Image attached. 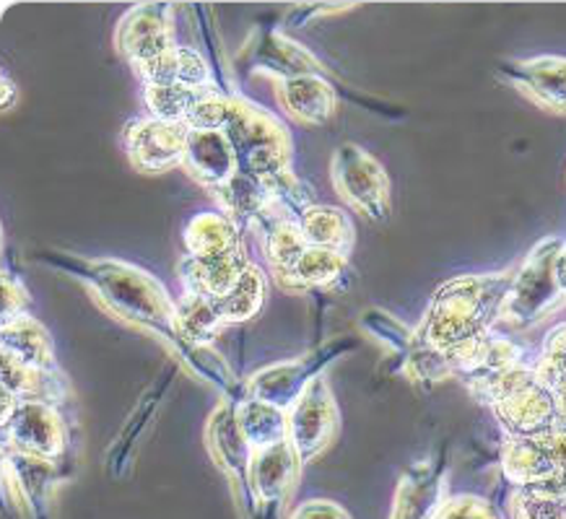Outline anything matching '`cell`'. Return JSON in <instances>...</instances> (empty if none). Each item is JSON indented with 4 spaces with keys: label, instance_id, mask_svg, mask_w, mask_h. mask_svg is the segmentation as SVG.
Listing matches in <instances>:
<instances>
[{
    "label": "cell",
    "instance_id": "obj_1",
    "mask_svg": "<svg viewBox=\"0 0 566 519\" xmlns=\"http://www.w3.org/2000/svg\"><path fill=\"white\" fill-rule=\"evenodd\" d=\"M36 260L81 280L112 317L159 340L177 363H188L196 343H188L180 336L175 315L177 301L151 273L115 257H78L61 250L36 252Z\"/></svg>",
    "mask_w": 566,
    "mask_h": 519
},
{
    "label": "cell",
    "instance_id": "obj_2",
    "mask_svg": "<svg viewBox=\"0 0 566 519\" xmlns=\"http://www.w3.org/2000/svg\"><path fill=\"white\" fill-rule=\"evenodd\" d=\"M512 280L515 271L447 280L431 296L427 317L416 328V336L439 353H450L468 340L491 332L502 320Z\"/></svg>",
    "mask_w": 566,
    "mask_h": 519
},
{
    "label": "cell",
    "instance_id": "obj_3",
    "mask_svg": "<svg viewBox=\"0 0 566 519\" xmlns=\"http://www.w3.org/2000/svg\"><path fill=\"white\" fill-rule=\"evenodd\" d=\"M471 395L491 407L504 439H533L558 428L554 392L538 380L535 369L517 363L504 372L465 382Z\"/></svg>",
    "mask_w": 566,
    "mask_h": 519
},
{
    "label": "cell",
    "instance_id": "obj_4",
    "mask_svg": "<svg viewBox=\"0 0 566 519\" xmlns=\"http://www.w3.org/2000/svg\"><path fill=\"white\" fill-rule=\"evenodd\" d=\"M221 133L234 151L237 172L268 180L292 169L294 148L289 130L273 113L242 94H232V113Z\"/></svg>",
    "mask_w": 566,
    "mask_h": 519
},
{
    "label": "cell",
    "instance_id": "obj_5",
    "mask_svg": "<svg viewBox=\"0 0 566 519\" xmlns=\"http://www.w3.org/2000/svg\"><path fill=\"white\" fill-rule=\"evenodd\" d=\"M69 413L42 400L3 403V449L57 465L69 455Z\"/></svg>",
    "mask_w": 566,
    "mask_h": 519
},
{
    "label": "cell",
    "instance_id": "obj_6",
    "mask_svg": "<svg viewBox=\"0 0 566 519\" xmlns=\"http://www.w3.org/2000/svg\"><path fill=\"white\" fill-rule=\"evenodd\" d=\"M331 180L338 198L371 224H382L390 216V177L361 146L344 144L335 148Z\"/></svg>",
    "mask_w": 566,
    "mask_h": 519
},
{
    "label": "cell",
    "instance_id": "obj_7",
    "mask_svg": "<svg viewBox=\"0 0 566 519\" xmlns=\"http://www.w3.org/2000/svg\"><path fill=\"white\" fill-rule=\"evenodd\" d=\"M564 240H558V236L538 242L525 263L515 271V280H512L510 296H506L502 309L504 322L531 328L564 299L554 276V260Z\"/></svg>",
    "mask_w": 566,
    "mask_h": 519
},
{
    "label": "cell",
    "instance_id": "obj_8",
    "mask_svg": "<svg viewBox=\"0 0 566 519\" xmlns=\"http://www.w3.org/2000/svg\"><path fill=\"white\" fill-rule=\"evenodd\" d=\"M354 346V340H333V343L319 346L317 351H310L302 359H292V361H279L271 363V367L260 369L244 382V390H248L250 398L265 400V403L279 405L281 411H289L304 390L310 388L317 377H323V372L331 363L344 356L348 348Z\"/></svg>",
    "mask_w": 566,
    "mask_h": 519
},
{
    "label": "cell",
    "instance_id": "obj_9",
    "mask_svg": "<svg viewBox=\"0 0 566 519\" xmlns=\"http://www.w3.org/2000/svg\"><path fill=\"white\" fill-rule=\"evenodd\" d=\"M175 47V6L169 3L133 6L115 29V50L133 73Z\"/></svg>",
    "mask_w": 566,
    "mask_h": 519
},
{
    "label": "cell",
    "instance_id": "obj_10",
    "mask_svg": "<svg viewBox=\"0 0 566 519\" xmlns=\"http://www.w3.org/2000/svg\"><path fill=\"white\" fill-rule=\"evenodd\" d=\"M289 442L300 455L302 465H310L312 459L325 455L338 436L340 413L335 403L331 384L325 377H317L300 400L289 407Z\"/></svg>",
    "mask_w": 566,
    "mask_h": 519
},
{
    "label": "cell",
    "instance_id": "obj_11",
    "mask_svg": "<svg viewBox=\"0 0 566 519\" xmlns=\"http://www.w3.org/2000/svg\"><path fill=\"white\" fill-rule=\"evenodd\" d=\"M240 65H244L250 73H268L275 81L300 78V76H319L323 73V63L296 44L283 36L279 29L258 27L255 32L248 36L244 47L237 55Z\"/></svg>",
    "mask_w": 566,
    "mask_h": 519
},
{
    "label": "cell",
    "instance_id": "obj_12",
    "mask_svg": "<svg viewBox=\"0 0 566 519\" xmlns=\"http://www.w3.org/2000/svg\"><path fill=\"white\" fill-rule=\"evenodd\" d=\"M190 130L177 123H161L154 117L133 120L125 128V153L130 167L144 174H164L182 167Z\"/></svg>",
    "mask_w": 566,
    "mask_h": 519
},
{
    "label": "cell",
    "instance_id": "obj_13",
    "mask_svg": "<svg viewBox=\"0 0 566 519\" xmlns=\"http://www.w3.org/2000/svg\"><path fill=\"white\" fill-rule=\"evenodd\" d=\"M496 73L535 107L566 115V57L541 55L531 61H504Z\"/></svg>",
    "mask_w": 566,
    "mask_h": 519
},
{
    "label": "cell",
    "instance_id": "obj_14",
    "mask_svg": "<svg viewBox=\"0 0 566 519\" xmlns=\"http://www.w3.org/2000/svg\"><path fill=\"white\" fill-rule=\"evenodd\" d=\"M206 442L211 449L213 463L221 467L227 476H232L237 486L250 491V463H252V447L242 436L240 421H237V403L232 400H221L213 407L206 421Z\"/></svg>",
    "mask_w": 566,
    "mask_h": 519
},
{
    "label": "cell",
    "instance_id": "obj_15",
    "mask_svg": "<svg viewBox=\"0 0 566 519\" xmlns=\"http://www.w3.org/2000/svg\"><path fill=\"white\" fill-rule=\"evenodd\" d=\"M273 88L283 115L304 128H323L338 115V92L323 73L275 81Z\"/></svg>",
    "mask_w": 566,
    "mask_h": 519
},
{
    "label": "cell",
    "instance_id": "obj_16",
    "mask_svg": "<svg viewBox=\"0 0 566 519\" xmlns=\"http://www.w3.org/2000/svg\"><path fill=\"white\" fill-rule=\"evenodd\" d=\"M444 463L439 457H427L413 463L400 478L395 491L390 519H434L439 507L447 501Z\"/></svg>",
    "mask_w": 566,
    "mask_h": 519
},
{
    "label": "cell",
    "instance_id": "obj_17",
    "mask_svg": "<svg viewBox=\"0 0 566 519\" xmlns=\"http://www.w3.org/2000/svg\"><path fill=\"white\" fill-rule=\"evenodd\" d=\"M302 459L292 447V442H279L273 447L252 452L250 463V491L252 499H258L265 507L283 504L294 494L300 484Z\"/></svg>",
    "mask_w": 566,
    "mask_h": 519
},
{
    "label": "cell",
    "instance_id": "obj_18",
    "mask_svg": "<svg viewBox=\"0 0 566 519\" xmlns=\"http://www.w3.org/2000/svg\"><path fill=\"white\" fill-rule=\"evenodd\" d=\"M444 356L452 367V377H460L463 382L483 380V377L499 374L504 372V369L525 363L523 348H520L515 340L499 336L494 330L468 340V343Z\"/></svg>",
    "mask_w": 566,
    "mask_h": 519
},
{
    "label": "cell",
    "instance_id": "obj_19",
    "mask_svg": "<svg viewBox=\"0 0 566 519\" xmlns=\"http://www.w3.org/2000/svg\"><path fill=\"white\" fill-rule=\"evenodd\" d=\"M252 265L248 250L232 252L221 257H192L185 255L177 263V278H180L185 294L208 296V299H223L234 286L240 284Z\"/></svg>",
    "mask_w": 566,
    "mask_h": 519
},
{
    "label": "cell",
    "instance_id": "obj_20",
    "mask_svg": "<svg viewBox=\"0 0 566 519\" xmlns=\"http://www.w3.org/2000/svg\"><path fill=\"white\" fill-rule=\"evenodd\" d=\"M0 388H3V403H19V400H42V403L69 407L71 384L61 369H29L13 359H0Z\"/></svg>",
    "mask_w": 566,
    "mask_h": 519
},
{
    "label": "cell",
    "instance_id": "obj_21",
    "mask_svg": "<svg viewBox=\"0 0 566 519\" xmlns=\"http://www.w3.org/2000/svg\"><path fill=\"white\" fill-rule=\"evenodd\" d=\"M502 470L515 486L546 484L558 476V452L554 432L533 439H504Z\"/></svg>",
    "mask_w": 566,
    "mask_h": 519
},
{
    "label": "cell",
    "instance_id": "obj_22",
    "mask_svg": "<svg viewBox=\"0 0 566 519\" xmlns=\"http://www.w3.org/2000/svg\"><path fill=\"white\" fill-rule=\"evenodd\" d=\"M182 169L208 192H213L216 188H221L223 182L232 180L237 174V159L227 136L219 130H190Z\"/></svg>",
    "mask_w": 566,
    "mask_h": 519
},
{
    "label": "cell",
    "instance_id": "obj_23",
    "mask_svg": "<svg viewBox=\"0 0 566 519\" xmlns=\"http://www.w3.org/2000/svg\"><path fill=\"white\" fill-rule=\"evenodd\" d=\"M348 257L340 252L323 250V247H307L304 255L296 260L292 271L283 276L279 288L289 294H307V292H333L340 286V280L348 276Z\"/></svg>",
    "mask_w": 566,
    "mask_h": 519
},
{
    "label": "cell",
    "instance_id": "obj_24",
    "mask_svg": "<svg viewBox=\"0 0 566 519\" xmlns=\"http://www.w3.org/2000/svg\"><path fill=\"white\" fill-rule=\"evenodd\" d=\"M0 351L29 369H55V348L44 325L32 315L0 325Z\"/></svg>",
    "mask_w": 566,
    "mask_h": 519
},
{
    "label": "cell",
    "instance_id": "obj_25",
    "mask_svg": "<svg viewBox=\"0 0 566 519\" xmlns=\"http://www.w3.org/2000/svg\"><path fill=\"white\" fill-rule=\"evenodd\" d=\"M211 195L219 203L223 216L232 219L242 232L244 229H255L258 221L273 208V198L265 180L242 172H237L232 180L216 188Z\"/></svg>",
    "mask_w": 566,
    "mask_h": 519
},
{
    "label": "cell",
    "instance_id": "obj_26",
    "mask_svg": "<svg viewBox=\"0 0 566 519\" xmlns=\"http://www.w3.org/2000/svg\"><path fill=\"white\" fill-rule=\"evenodd\" d=\"M182 242L188 250L185 255L192 257H221L244 250L242 229L221 211L196 213L185 226Z\"/></svg>",
    "mask_w": 566,
    "mask_h": 519
},
{
    "label": "cell",
    "instance_id": "obj_27",
    "mask_svg": "<svg viewBox=\"0 0 566 519\" xmlns=\"http://www.w3.org/2000/svg\"><path fill=\"white\" fill-rule=\"evenodd\" d=\"M296 226H300L304 242H307L310 247L333 250L346 257L352 255L356 232L344 208L312 205L310 211L302 213V219L296 221Z\"/></svg>",
    "mask_w": 566,
    "mask_h": 519
},
{
    "label": "cell",
    "instance_id": "obj_28",
    "mask_svg": "<svg viewBox=\"0 0 566 519\" xmlns=\"http://www.w3.org/2000/svg\"><path fill=\"white\" fill-rule=\"evenodd\" d=\"M237 421H240L242 436L248 439L252 452L273 447V444L289 439V413L265 400L244 395L237 403Z\"/></svg>",
    "mask_w": 566,
    "mask_h": 519
},
{
    "label": "cell",
    "instance_id": "obj_29",
    "mask_svg": "<svg viewBox=\"0 0 566 519\" xmlns=\"http://www.w3.org/2000/svg\"><path fill=\"white\" fill-rule=\"evenodd\" d=\"M175 315L180 336L188 340V343L213 346L216 336L227 328V322H223L219 311V304H216V299H208V296L182 294L180 299H177Z\"/></svg>",
    "mask_w": 566,
    "mask_h": 519
},
{
    "label": "cell",
    "instance_id": "obj_30",
    "mask_svg": "<svg viewBox=\"0 0 566 519\" xmlns=\"http://www.w3.org/2000/svg\"><path fill=\"white\" fill-rule=\"evenodd\" d=\"M265 301H268V276L265 271H260V265L255 263L244 271V276L240 278V284L234 286V292H229L223 299H216L227 328L229 325H242V322L255 320L260 311H263Z\"/></svg>",
    "mask_w": 566,
    "mask_h": 519
},
{
    "label": "cell",
    "instance_id": "obj_31",
    "mask_svg": "<svg viewBox=\"0 0 566 519\" xmlns=\"http://www.w3.org/2000/svg\"><path fill=\"white\" fill-rule=\"evenodd\" d=\"M510 515L512 519H566V486L558 480L515 486Z\"/></svg>",
    "mask_w": 566,
    "mask_h": 519
},
{
    "label": "cell",
    "instance_id": "obj_32",
    "mask_svg": "<svg viewBox=\"0 0 566 519\" xmlns=\"http://www.w3.org/2000/svg\"><path fill=\"white\" fill-rule=\"evenodd\" d=\"M203 92V88H200ZM200 92L185 86H148L144 88V102L148 109V117L161 123H177L185 125L190 109L196 107Z\"/></svg>",
    "mask_w": 566,
    "mask_h": 519
},
{
    "label": "cell",
    "instance_id": "obj_33",
    "mask_svg": "<svg viewBox=\"0 0 566 519\" xmlns=\"http://www.w3.org/2000/svg\"><path fill=\"white\" fill-rule=\"evenodd\" d=\"M359 325L369 338H375L379 346L398 356V361H403L416 343V330L395 320L390 311L385 309H367Z\"/></svg>",
    "mask_w": 566,
    "mask_h": 519
},
{
    "label": "cell",
    "instance_id": "obj_34",
    "mask_svg": "<svg viewBox=\"0 0 566 519\" xmlns=\"http://www.w3.org/2000/svg\"><path fill=\"white\" fill-rule=\"evenodd\" d=\"M229 113H232V94L221 92V88H203L196 107L190 109L188 120H185V128L200 133H221L229 120Z\"/></svg>",
    "mask_w": 566,
    "mask_h": 519
},
{
    "label": "cell",
    "instance_id": "obj_35",
    "mask_svg": "<svg viewBox=\"0 0 566 519\" xmlns=\"http://www.w3.org/2000/svg\"><path fill=\"white\" fill-rule=\"evenodd\" d=\"M434 519H502L499 511L481 496H447Z\"/></svg>",
    "mask_w": 566,
    "mask_h": 519
},
{
    "label": "cell",
    "instance_id": "obj_36",
    "mask_svg": "<svg viewBox=\"0 0 566 519\" xmlns=\"http://www.w3.org/2000/svg\"><path fill=\"white\" fill-rule=\"evenodd\" d=\"M0 286H3V322L17 320V317L29 315V292L27 286L21 284V278L13 276L11 271H3V278H0Z\"/></svg>",
    "mask_w": 566,
    "mask_h": 519
},
{
    "label": "cell",
    "instance_id": "obj_37",
    "mask_svg": "<svg viewBox=\"0 0 566 519\" xmlns=\"http://www.w3.org/2000/svg\"><path fill=\"white\" fill-rule=\"evenodd\" d=\"M289 519H354L348 511L331 499H310L294 509Z\"/></svg>",
    "mask_w": 566,
    "mask_h": 519
},
{
    "label": "cell",
    "instance_id": "obj_38",
    "mask_svg": "<svg viewBox=\"0 0 566 519\" xmlns=\"http://www.w3.org/2000/svg\"><path fill=\"white\" fill-rule=\"evenodd\" d=\"M354 6H307V9L296 11V17H302V21L296 27H307L310 21H315L319 17H333V13H344L352 11Z\"/></svg>",
    "mask_w": 566,
    "mask_h": 519
},
{
    "label": "cell",
    "instance_id": "obj_39",
    "mask_svg": "<svg viewBox=\"0 0 566 519\" xmlns=\"http://www.w3.org/2000/svg\"><path fill=\"white\" fill-rule=\"evenodd\" d=\"M17 102H19L17 81L3 71V76H0V107H3V113H11V109L17 107Z\"/></svg>",
    "mask_w": 566,
    "mask_h": 519
},
{
    "label": "cell",
    "instance_id": "obj_40",
    "mask_svg": "<svg viewBox=\"0 0 566 519\" xmlns=\"http://www.w3.org/2000/svg\"><path fill=\"white\" fill-rule=\"evenodd\" d=\"M554 439H556V452H558V476L554 480L566 486V428L558 426L554 432Z\"/></svg>",
    "mask_w": 566,
    "mask_h": 519
},
{
    "label": "cell",
    "instance_id": "obj_41",
    "mask_svg": "<svg viewBox=\"0 0 566 519\" xmlns=\"http://www.w3.org/2000/svg\"><path fill=\"white\" fill-rule=\"evenodd\" d=\"M554 276L558 288H562V294L566 296V242L562 244V250H558V255L554 260Z\"/></svg>",
    "mask_w": 566,
    "mask_h": 519
}]
</instances>
